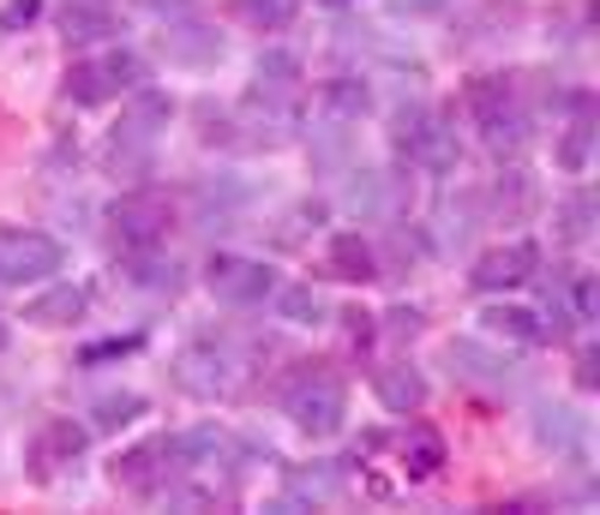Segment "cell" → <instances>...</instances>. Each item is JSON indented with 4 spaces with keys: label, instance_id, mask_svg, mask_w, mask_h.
<instances>
[{
    "label": "cell",
    "instance_id": "19",
    "mask_svg": "<svg viewBox=\"0 0 600 515\" xmlns=\"http://www.w3.org/2000/svg\"><path fill=\"white\" fill-rule=\"evenodd\" d=\"M121 276L133 282V288H145V294H174L181 288V264H174V258H157L150 247H138L133 258H126Z\"/></svg>",
    "mask_w": 600,
    "mask_h": 515
},
{
    "label": "cell",
    "instance_id": "14",
    "mask_svg": "<svg viewBox=\"0 0 600 515\" xmlns=\"http://www.w3.org/2000/svg\"><path fill=\"white\" fill-rule=\"evenodd\" d=\"M84 312H91V294H84L79 282H60V288L36 294V300L24 306V324H36V330H60V324H79Z\"/></svg>",
    "mask_w": 600,
    "mask_h": 515
},
{
    "label": "cell",
    "instance_id": "34",
    "mask_svg": "<svg viewBox=\"0 0 600 515\" xmlns=\"http://www.w3.org/2000/svg\"><path fill=\"white\" fill-rule=\"evenodd\" d=\"M138 7H145V12H157V19H181V12L193 7V0H138Z\"/></svg>",
    "mask_w": 600,
    "mask_h": 515
},
{
    "label": "cell",
    "instance_id": "5",
    "mask_svg": "<svg viewBox=\"0 0 600 515\" xmlns=\"http://www.w3.org/2000/svg\"><path fill=\"white\" fill-rule=\"evenodd\" d=\"M174 384H181L186 396H199V402H216V396H228L240 384V359L216 342H193L174 359Z\"/></svg>",
    "mask_w": 600,
    "mask_h": 515
},
{
    "label": "cell",
    "instance_id": "12",
    "mask_svg": "<svg viewBox=\"0 0 600 515\" xmlns=\"http://www.w3.org/2000/svg\"><path fill=\"white\" fill-rule=\"evenodd\" d=\"M162 55H169V67H216L223 60V36L181 12V19H162Z\"/></svg>",
    "mask_w": 600,
    "mask_h": 515
},
{
    "label": "cell",
    "instance_id": "9",
    "mask_svg": "<svg viewBox=\"0 0 600 515\" xmlns=\"http://www.w3.org/2000/svg\"><path fill=\"white\" fill-rule=\"evenodd\" d=\"M240 126H252V133H240L247 145L276 150V145H288V138H295L301 114H295V102H288V96H276V90H259V84H252V96L240 102Z\"/></svg>",
    "mask_w": 600,
    "mask_h": 515
},
{
    "label": "cell",
    "instance_id": "24",
    "mask_svg": "<svg viewBox=\"0 0 600 515\" xmlns=\"http://www.w3.org/2000/svg\"><path fill=\"white\" fill-rule=\"evenodd\" d=\"M403 468H408V480H432V473L444 468V437L427 432V426H415L403 437Z\"/></svg>",
    "mask_w": 600,
    "mask_h": 515
},
{
    "label": "cell",
    "instance_id": "23",
    "mask_svg": "<svg viewBox=\"0 0 600 515\" xmlns=\"http://www.w3.org/2000/svg\"><path fill=\"white\" fill-rule=\"evenodd\" d=\"M480 318H487V336H505V342H522V347L546 336V324L529 312V306H487Z\"/></svg>",
    "mask_w": 600,
    "mask_h": 515
},
{
    "label": "cell",
    "instance_id": "21",
    "mask_svg": "<svg viewBox=\"0 0 600 515\" xmlns=\"http://www.w3.org/2000/svg\"><path fill=\"white\" fill-rule=\"evenodd\" d=\"M330 276H342V282H366V276H378V252H373V240H361V234H337V240H330Z\"/></svg>",
    "mask_w": 600,
    "mask_h": 515
},
{
    "label": "cell",
    "instance_id": "27",
    "mask_svg": "<svg viewBox=\"0 0 600 515\" xmlns=\"http://www.w3.org/2000/svg\"><path fill=\"white\" fill-rule=\"evenodd\" d=\"M558 234H565L570 247H582V240L595 234V192H589V186L570 192V198L558 204Z\"/></svg>",
    "mask_w": 600,
    "mask_h": 515
},
{
    "label": "cell",
    "instance_id": "37",
    "mask_svg": "<svg viewBox=\"0 0 600 515\" xmlns=\"http://www.w3.org/2000/svg\"><path fill=\"white\" fill-rule=\"evenodd\" d=\"M0 347H7V324H0Z\"/></svg>",
    "mask_w": 600,
    "mask_h": 515
},
{
    "label": "cell",
    "instance_id": "6",
    "mask_svg": "<svg viewBox=\"0 0 600 515\" xmlns=\"http://www.w3.org/2000/svg\"><path fill=\"white\" fill-rule=\"evenodd\" d=\"M109 228H114V240H121L126 252L157 247V240L169 234V198H162V192H126V198H114Z\"/></svg>",
    "mask_w": 600,
    "mask_h": 515
},
{
    "label": "cell",
    "instance_id": "17",
    "mask_svg": "<svg viewBox=\"0 0 600 515\" xmlns=\"http://www.w3.org/2000/svg\"><path fill=\"white\" fill-rule=\"evenodd\" d=\"M373 390H378V402H385L390 414H415V408L427 402V378H420L415 366H378Z\"/></svg>",
    "mask_w": 600,
    "mask_h": 515
},
{
    "label": "cell",
    "instance_id": "15",
    "mask_svg": "<svg viewBox=\"0 0 600 515\" xmlns=\"http://www.w3.org/2000/svg\"><path fill=\"white\" fill-rule=\"evenodd\" d=\"M444 359H451V371L468 378V384H505L510 378V359L493 354V347L475 342V336H456L451 347H444Z\"/></svg>",
    "mask_w": 600,
    "mask_h": 515
},
{
    "label": "cell",
    "instance_id": "22",
    "mask_svg": "<svg viewBox=\"0 0 600 515\" xmlns=\"http://www.w3.org/2000/svg\"><path fill=\"white\" fill-rule=\"evenodd\" d=\"M366 108H373V84H366V79L342 72V79L325 84V114H330V121H361Z\"/></svg>",
    "mask_w": 600,
    "mask_h": 515
},
{
    "label": "cell",
    "instance_id": "7",
    "mask_svg": "<svg viewBox=\"0 0 600 515\" xmlns=\"http://www.w3.org/2000/svg\"><path fill=\"white\" fill-rule=\"evenodd\" d=\"M60 270V240L36 228H0V282H43Z\"/></svg>",
    "mask_w": 600,
    "mask_h": 515
},
{
    "label": "cell",
    "instance_id": "29",
    "mask_svg": "<svg viewBox=\"0 0 600 515\" xmlns=\"http://www.w3.org/2000/svg\"><path fill=\"white\" fill-rule=\"evenodd\" d=\"M301 0H235V19H247L252 31H283V24H295Z\"/></svg>",
    "mask_w": 600,
    "mask_h": 515
},
{
    "label": "cell",
    "instance_id": "26",
    "mask_svg": "<svg viewBox=\"0 0 600 515\" xmlns=\"http://www.w3.org/2000/svg\"><path fill=\"white\" fill-rule=\"evenodd\" d=\"M259 90H276V96H295L301 84V55H288V48H264L259 55Z\"/></svg>",
    "mask_w": 600,
    "mask_h": 515
},
{
    "label": "cell",
    "instance_id": "20",
    "mask_svg": "<svg viewBox=\"0 0 600 515\" xmlns=\"http://www.w3.org/2000/svg\"><path fill=\"white\" fill-rule=\"evenodd\" d=\"M60 36H67V43H102V36H114V12L102 7V0H72V7L60 12Z\"/></svg>",
    "mask_w": 600,
    "mask_h": 515
},
{
    "label": "cell",
    "instance_id": "10",
    "mask_svg": "<svg viewBox=\"0 0 600 515\" xmlns=\"http://www.w3.org/2000/svg\"><path fill=\"white\" fill-rule=\"evenodd\" d=\"M534 270H541V247H534V240H510V247L480 252L475 270H468V282H475L480 294H499V288H522Z\"/></svg>",
    "mask_w": 600,
    "mask_h": 515
},
{
    "label": "cell",
    "instance_id": "16",
    "mask_svg": "<svg viewBox=\"0 0 600 515\" xmlns=\"http://www.w3.org/2000/svg\"><path fill=\"white\" fill-rule=\"evenodd\" d=\"M84 444H91V426H72V420H55L43 437H36V473H55V468H79Z\"/></svg>",
    "mask_w": 600,
    "mask_h": 515
},
{
    "label": "cell",
    "instance_id": "18",
    "mask_svg": "<svg viewBox=\"0 0 600 515\" xmlns=\"http://www.w3.org/2000/svg\"><path fill=\"white\" fill-rule=\"evenodd\" d=\"M534 444L553 456H577L582 449V414L570 408H534Z\"/></svg>",
    "mask_w": 600,
    "mask_h": 515
},
{
    "label": "cell",
    "instance_id": "36",
    "mask_svg": "<svg viewBox=\"0 0 600 515\" xmlns=\"http://www.w3.org/2000/svg\"><path fill=\"white\" fill-rule=\"evenodd\" d=\"M390 330H397V336H403V330L415 336V330H420V318H415V312H390Z\"/></svg>",
    "mask_w": 600,
    "mask_h": 515
},
{
    "label": "cell",
    "instance_id": "2",
    "mask_svg": "<svg viewBox=\"0 0 600 515\" xmlns=\"http://www.w3.org/2000/svg\"><path fill=\"white\" fill-rule=\"evenodd\" d=\"M283 414L295 420L306 437H337L342 414H349V396H342V384L330 378V371H301L283 390Z\"/></svg>",
    "mask_w": 600,
    "mask_h": 515
},
{
    "label": "cell",
    "instance_id": "13",
    "mask_svg": "<svg viewBox=\"0 0 600 515\" xmlns=\"http://www.w3.org/2000/svg\"><path fill=\"white\" fill-rule=\"evenodd\" d=\"M283 485H288V492H283V504H276L283 515L301 510V504H337V497H342V473L330 468V461H313V468H288Z\"/></svg>",
    "mask_w": 600,
    "mask_h": 515
},
{
    "label": "cell",
    "instance_id": "32",
    "mask_svg": "<svg viewBox=\"0 0 600 515\" xmlns=\"http://www.w3.org/2000/svg\"><path fill=\"white\" fill-rule=\"evenodd\" d=\"M126 354H138V336H126V342H97V347H84V366H102V359H126Z\"/></svg>",
    "mask_w": 600,
    "mask_h": 515
},
{
    "label": "cell",
    "instance_id": "30",
    "mask_svg": "<svg viewBox=\"0 0 600 515\" xmlns=\"http://www.w3.org/2000/svg\"><path fill=\"white\" fill-rule=\"evenodd\" d=\"M589 145H595V126H589V102H582L577 126H570L565 145H558V162H565L570 174H582V169H589Z\"/></svg>",
    "mask_w": 600,
    "mask_h": 515
},
{
    "label": "cell",
    "instance_id": "33",
    "mask_svg": "<svg viewBox=\"0 0 600 515\" xmlns=\"http://www.w3.org/2000/svg\"><path fill=\"white\" fill-rule=\"evenodd\" d=\"M385 7H390V19H420V12H439L451 0H385Z\"/></svg>",
    "mask_w": 600,
    "mask_h": 515
},
{
    "label": "cell",
    "instance_id": "25",
    "mask_svg": "<svg viewBox=\"0 0 600 515\" xmlns=\"http://www.w3.org/2000/svg\"><path fill=\"white\" fill-rule=\"evenodd\" d=\"M271 300H276V318H288V324H325V294L306 288V282L271 288Z\"/></svg>",
    "mask_w": 600,
    "mask_h": 515
},
{
    "label": "cell",
    "instance_id": "11",
    "mask_svg": "<svg viewBox=\"0 0 600 515\" xmlns=\"http://www.w3.org/2000/svg\"><path fill=\"white\" fill-rule=\"evenodd\" d=\"M169 480H174V461H169V444H162V437H150V444L126 449V456L114 461V485H121V492L157 497Z\"/></svg>",
    "mask_w": 600,
    "mask_h": 515
},
{
    "label": "cell",
    "instance_id": "35",
    "mask_svg": "<svg viewBox=\"0 0 600 515\" xmlns=\"http://www.w3.org/2000/svg\"><path fill=\"white\" fill-rule=\"evenodd\" d=\"M595 366H600V354H595V347H582V354H577V384H582V390H595Z\"/></svg>",
    "mask_w": 600,
    "mask_h": 515
},
{
    "label": "cell",
    "instance_id": "31",
    "mask_svg": "<svg viewBox=\"0 0 600 515\" xmlns=\"http://www.w3.org/2000/svg\"><path fill=\"white\" fill-rule=\"evenodd\" d=\"M43 19V0H7L0 7V31H24V24Z\"/></svg>",
    "mask_w": 600,
    "mask_h": 515
},
{
    "label": "cell",
    "instance_id": "28",
    "mask_svg": "<svg viewBox=\"0 0 600 515\" xmlns=\"http://www.w3.org/2000/svg\"><path fill=\"white\" fill-rule=\"evenodd\" d=\"M138 414H145V396H133V390L102 396V402L91 408V432H121V426H133Z\"/></svg>",
    "mask_w": 600,
    "mask_h": 515
},
{
    "label": "cell",
    "instance_id": "1",
    "mask_svg": "<svg viewBox=\"0 0 600 515\" xmlns=\"http://www.w3.org/2000/svg\"><path fill=\"white\" fill-rule=\"evenodd\" d=\"M390 145L427 174H451L456 169V126H444L432 108H397L390 114Z\"/></svg>",
    "mask_w": 600,
    "mask_h": 515
},
{
    "label": "cell",
    "instance_id": "4",
    "mask_svg": "<svg viewBox=\"0 0 600 515\" xmlns=\"http://www.w3.org/2000/svg\"><path fill=\"white\" fill-rule=\"evenodd\" d=\"M204 288H211L216 300H228V306H259V300H271L276 276H271V264H259V258L216 252L211 264H204Z\"/></svg>",
    "mask_w": 600,
    "mask_h": 515
},
{
    "label": "cell",
    "instance_id": "3",
    "mask_svg": "<svg viewBox=\"0 0 600 515\" xmlns=\"http://www.w3.org/2000/svg\"><path fill=\"white\" fill-rule=\"evenodd\" d=\"M138 84H145V60L126 55V48H114V55H102V60H79V67L67 72V96L79 102V108H102L109 96L138 90Z\"/></svg>",
    "mask_w": 600,
    "mask_h": 515
},
{
    "label": "cell",
    "instance_id": "8",
    "mask_svg": "<svg viewBox=\"0 0 600 515\" xmlns=\"http://www.w3.org/2000/svg\"><path fill=\"white\" fill-rule=\"evenodd\" d=\"M468 108H475V121H480V133H487V145L493 150H517L522 138V114H517V96H510V84L505 79H475L468 84Z\"/></svg>",
    "mask_w": 600,
    "mask_h": 515
}]
</instances>
